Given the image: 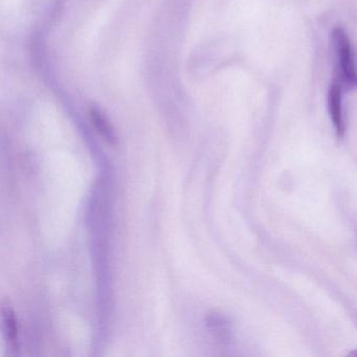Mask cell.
<instances>
[{
  "mask_svg": "<svg viewBox=\"0 0 357 357\" xmlns=\"http://www.w3.org/2000/svg\"><path fill=\"white\" fill-rule=\"evenodd\" d=\"M331 45L335 55L340 84L347 89H354L357 86V70L350 40L342 29L336 28L332 31Z\"/></svg>",
  "mask_w": 357,
  "mask_h": 357,
  "instance_id": "obj_1",
  "label": "cell"
},
{
  "mask_svg": "<svg viewBox=\"0 0 357 357\" xmlns=\"http://www.w3.org/2000/svg\"><path fill=\"white\" fill-rule=\"evenodd\" d=\"M328 105H329L330 116L335 127L338 137H342L344 133V116L342 106V85L333 83L330 87L328 95Z\"/></svg>",
  "mask_w": 357,
  "mask_h": 357,
  "instance_id": "obj_2",
  "label": "cell"
},
{
  "mask_svg": "<svg viewBox=\"0 0 357 357\" xmlns=\"http://www.w3.org/2000/svg\"><path fill=\"white\" fill-rule=\"evenodd\" d=\"M206 323H208L211 331L221 340L225 342L231 338V324L222 315L218 314V313L208 315Z\"/></svg>",
  "mask_w": 357,
  "mask_h": 357,
  "instance_id": "obj_3",
  "label": "cell"
},
{
  "mask_svg": "<svg viewBox=\"0 0 357 357\" xmlns=\"http://www.w3.org/2000/svg\"><path fill=\"white\" fill-rule=\"evenodd\" d=\"M1 314H3V326L7 332V337L12 342H17L20 328H18V321L13 308L9 304H3Z\"/></svg>",
  "mask_w": 357,
  "mask_h": 357,
  "instance_id": "obj_4",
  "label": "cell"
},
{
  "mask_svg": "<svg viewBox=\"0 0 357 357\" xmlns=\"http://www.w3.org/2000/svg\"><path fill=\"white\" fill-rule=\"evenodd\" d=\"M91 116V122H93V126L97 129L98 132L104 137L107 143H109L110 145H114L116 143V133H114V129L110 126L107 120L97 110H93Z\"/></svg>",
  "mask_w": 357,
  "mask_h": 357,
  "instance_id": "obj_5",
  "label": "cell"
}]
</instances>
